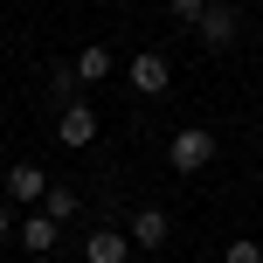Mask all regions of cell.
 Wrapping results in <instances>:
<instances>
[{"label": "cell", "instance_id": "13", "mask_svg": "<svg viewBox=\"0 0 263 263\" xmlns=\"http://www.w3.org/2000/svg\"><path fill=\"white\" fill-rule=\"evenodd\" d=\"M166 14H173V21H187V28H194L201 14H208V0H166Z\"/></svg>", "mask_w": 263, "mask_h": 263}, {"label": "cell", "instance_id": "7", "mask_svg": "<svg viewBox=\"0 0 263 263\" xmlns=\"http://www.w3.org/2000/svg\"><path fill=\"white\" fill-rule=\"evenodd\" d=\"M166 236H173L166 208H139V215H132V242H139V250H159Z\"/></svg>", "mask_w": 263, "mask_h": 263}, {"label": "cell", "instance_id": "10", "mask_svg": "<svg viewBox=\"0 0 263 263\" xmlns=\"http://www.w3.org/2000/svg\"><path fill=\"white\" fill-rule=\"evenodd\" d=\"M77 77H83V83H104V77H111V49H97V42H90V49L77 55Z\"/></svg>", "mask_w": 263, "mask_h": 263}, {"label": "cell", "instance_id": "14", "mask_svg": "<svg viewBox=\"0 0 263 263\" xmlns=\"http://www.w3.org/2000/svg\"><path fill=\"white\" fill-rule=\"evenodd\" d=\"M14 236V215H7V201H0V242H7Z\"/></svg>", "mask_w": 263, "mask_h": 263}, {"label": "cell", "instance_id": "15", "mask_svg": "<svg viewBox=\"0 0 263 263\" xmlns=\"http://www.w3.org/2000/svg\"><path fill=\"white\" fill-rule=\"evenodd\" d=\"M229 7H242V0H229Z\"/></svg>", "mask_w": 263, "mask_h": 263}, {"label": "cell", "instance_id": "1", "mask_svg": "<svg viewBox=\"0 0 263 263\" xmlns=\"http://www.w3.org/2000/svg\"><path fill=\"white\" fill-rule=\"evenodd\" d=\"M166 159H173V173H201L215 159V132H201V125H187V132H173V145H166Z\"/></svg>", "mask_w": 263, "mask_h": 263}, {"label": "cell", "instance_id": "9", "mask_svg": "<svg viewBox=\"0 0 263 263\" xmlns=\"http://www.w3.org/2000/svg\"><path fill=\"white\" fill-rule=\"evenodd\" d=\"M77 90H83L77 63H49V97H55V104H77Z\"/></svg>", "mask_w": 263, "mask_h": 263}, {"label": "cell", "instance_id": "2", "mask_svg": "<svg viewBox=\"0 0 263 263\" xmlns=\"http://www.w3.org/2000/svg\"><path fill=\"white\" fill-rule=\"evenodd\" d=\"M55 139L69 145V153H83V145H97V104H63V118H55Z\"/></svg>", "mask_w": 263, "mask_h": 263}, {"label": "cell", "instance_id": "4", "mask_svg": "<svg viewBox=\"0 0 263 263\" xmlns=\"http://www.w3.org/2000/svg\"><path fill=\"white\" fill-rule=\"evenodd\" d=\"M166 83H173V63H166V55H159V49H139V55H132V90L159 97V90H166Z\"/></svg>", "mask_w": 263, "mask_h": 263}, {"label": "cell", "instance_id": "8", "mask_svg": "<svg viewBox=\"0 0 263 263\" xmlns=\"http://www.w3.org/2000/svg\"><path fill=\"white\" fill-rule=\"evenodd\" d=\"M125 250H132V236H118V229H104V222L90 229V242H83L90 263H125Z\"/></svg>", "mask_w": 263, "mask_h": 263}, {"label": "cell", "instance_id": "3", "mask_svg": "<svg viewBox=\"0 0 263 263\" xmlns=\"http://www.w3.org/2000/svg\"><path fill=\"white\" fill-rule=\"evenodd\" d=\"M194 35L208 42V49H236L242 21H236V7H229V0H208V14H201V21H194Z\"/></svg>", "mask_w": 263, "mask_h": 263}, {"label": "cell", "instance_id": "12", "mask_svg": "<svg viewBox=\"0 0 263 263\" xmlns=\"http://www.w3.org/2000/svg\"><path fill=\"white\" fill-rule=\"evenodd\" d=\"M222 263H263V242H256V236H236V242L222 250Z\"/></svg>", "mask_w": 263, "mask_h": 263}, {"label": "cell", "instance_id": "6", "mask_svg": "<svg viewBox=\"0 0 263 263\" xmlns=\"http://www.w3.org/2000/svg\"><path fill=\"white\" fill-rule=\"evenodd\" d=\"M42 194H49V180H42V166H35V159H14V166H7V201H21V208H35Z\"/></svg>", "mask_w": 263, "mask_h": 263}, {"label": "cell", "instance_id": "11", "mask_svg": "<svg viewBox=\"0 0 263 263\" xmlns=\"http://www.w3.org/2000/svg\"><path fill=\"white\" fill-rule=\"evenodd\" d=\"M42 215H55V222H69V215H77V194H69V187H49V194H42Z\"/></svg>", "mask_w": 263, "mask_h": 263}, {"label": "cell", "instance_id": "5", "mask_svg": "<svg viewBox=\"0 0 263 263\" xmlns=\"http://www.w3.org/2000/svg\"><path fill=\"white\" fill-rule=\"evenodd\" d=\"M14 236H21V250H28V256H55V242H63V222L35 208V215H28L21 229H14Z\"/></svg>", "mask_w": 263, "mask_h": 263}]
</instances>
